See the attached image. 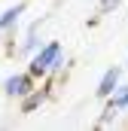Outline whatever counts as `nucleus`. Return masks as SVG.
I'll return each instance as SVG.
<instances>
[{
  "mask_svg": "<svg viewBox=\"0 0 128 131\" xmlns=\"http://www.w3.org/2000/svg\"><path fill=\"white\" fill-rule=\"evenodd\" d=\"M28 70L37 79H55L64 70V46L58 40H46L31 58H28Z\"/></svg>",
  "mask_w": 128,
  "mask_h": 131,
  "instance_id": "1",
  "label": "nucleus"
},
{
  "mask_svg": "<svg viewBox=\"0 0 128 131\" xmlns=\"http://www.w3.org/2000/svg\"><path fill=\"white\" fill-rule=\"evenodd\" d=\"M34 85H37V76H34L31 70H18V73H9L3 79V95L12 98V101H18V98H25Z\"/></svg>",
  "mask_w": 128,
  "mask_h": 131,
  "instance_id": "2",
  "label": "nucleus"
},
{
  "mask_svg": "<svg viewBox=\"0 0 128 131\" xmlns=\"http://www.w3.org/2000/svg\"><path fill=\"white\" fill-rule=\"evenodd\" d=\"M49 95H52V82H46V85H34L25 98H18V113H22V116L37 113V110L49 101Z\"/></svg>",
  "mask_w": 128,
  "mask_h": 131,
  "instance_id": "3",
  "label": "nucleus"
},
{
  "mask_svg": "<svg viewBox=\"0 0 128 131\" xmlns=\"http://www.w3.org/2000/svg\"><path fill=\"white\" fill-rule=\"evenodd\" d=\"M25 9H28V0H18V3H12L0 12V37H15V28H18Z\"/></svg>",
  "mask_w": 128,
  "mask_h": 131,
  "instance_id": "4",
  "label": "nucleus"
},
{
  "mask_svg": "<svg viewBox=\"0 0 128 131\" xmlns=\"http://www.w3.org/2000/svg\"><path fill=\"white\" fill-rule=\"evenodd\" d=\"M43 25H46V18H37V21H31V28L25 31L22 43L15 46V55H28V58H31L34 52L43 46V43H40V31H43Z\"/></svg>",
  "mask_w": 128,
  "mask_h": 131,
  "instance_id": "5",
  "label": "nucleus"
},
{
  "mask_svg": "<svg viewBox=\"0 0 128 131\" xmlns=\"http://www.w3.org/2000/svg\"><path fill=\"white\" fill-rule=\"evenodd\" d=\"M122 82V67H107L104 70V76L98 79V89H95V98H101V101H107L110 95H113V89Z\"/></svg>",
  "mask_w": 128,
  "mask_h": 131,
  "instance_id": "6",
  "label": "nucleus"
},
{
  "mask_svg": "<svg viewBox=\"0 0 128 131\" xmlns=\"http://www.w3.org/2000/svg\"><path fill=\"white\" fill-rule=\"evenodd\" d=\"M107 104L116 107L119 113H125V110H128V82H119V85L113 89V95L107 98Z\"/></svg>",
  "mask_w": 128,
  "mask_h": 131,
  "instance_id": "7",
  "label": "nucleus"
},
{
  "mask_svg": "<svg viewBox=\"0 0 128 131\" xmlns=\"http://www.w3.org/2000/svg\"><path fill=\"white\" fill-rule=\"evenodd\" d=\"M116 119H119V110L107 104V107L101 110V116H98V122H95V125H98V128H110V125H113Z\"/></svg>",
  "mask_w": 128,
  "mask_h": 131,
  "instance_id": "8",
  "label": "nucleus"
},
{
  "mask_svg": "<svg viewBox=\"0 0 128 131\" xmlns=\"http://www.w3.org/2000/svg\"><path fill=\"white\" fill-rule=\"evenodd\" d=\"M119 3H122V0H101V3H98V18H104V15H110V12H116V9H119Z\"/></svg>",
  "mask_w": 128,
  "mask_h": 131,
  "instance_id": "9",
  "label": "nucleus"
},
{
  "mask_svg": "<svg viewBox=\"0 0 128 131\" xmlns=\"http://www.w3.org/2000/svg\"><path fill=\"white\" fill-rule=\"evenodd\" d=\"M125 67H128V58H125Z\"/></svg>",
  "mask_w": 128,
  "mask_h": 131,
  "instance_id": "10",
  "label": "nucleus"
}]
</instances>
